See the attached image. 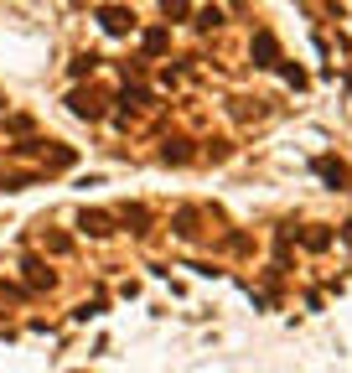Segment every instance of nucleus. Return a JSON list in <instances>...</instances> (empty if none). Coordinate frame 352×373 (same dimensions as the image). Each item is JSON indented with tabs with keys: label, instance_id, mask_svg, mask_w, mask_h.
<instances>
[{
	"label": "nucleus",
	"instance_id": "nucleus-2",
	"mask_svg": "<svg viewBox=\"0 0 352 373\" xmlns=\"http://www.w3.org/2000/svg\"><path fill=\"white\" fill-rule=\"evenodd\" d=\"M166 16H187V0H166Z\"/></svg>",
	"mask_w": 352,
	"mask_h": 373
},
{
	"label": "nucleus",
	"instance_id": "nucleus-1",
	"mask_svg": "<svg viewBox=\"0 0 352 373\" xmlns=\"http://www.w3.org/2000/svg\"><path fill=\"white\" fill-rule=\"evenodd\" d=\"M104 26H109V32H125L129 21H125V11H104Z\"/></svg>",
	"mask_w": 352,
	"mask_h": 373
}]
</instances>
